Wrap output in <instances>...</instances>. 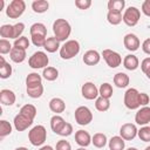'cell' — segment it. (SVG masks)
Listing matches in <instances>:
<instances>
[{
    "mask_svg": "<svg viewBox=\"0 0 150 150\" xmlns=\"http://www.w3.org/2000/svg\"><path fill=\"white\" fill-rule=\"evenodd\" d=\"M53 32H54V36L60 42L61 41L66 42V40L69 38L71 33V26L66 19H56L53 22Z\"/></svg>",
    "mask_w": 150,
    "mask_h": 150,
    "instance_id": "cell-1",
    "label": "cell"
},
{
    "mask_svg": "<svg viewBox=\"0 0 150 150\" xmlns=\"http://www.w3.org/2000/svg\"><path fill=\"white\" fill-rule=\"evenodd\" d=\"M46 138H47V130L43 125L38 124V125L33 127L28 132V139H29L30 144L34 146L42 145L46 142Z\"/></svg>",
    "mask_w": 150,
    "mask_h": 150,
    "instance_id": "cell-2",
    "label": "cell"
},
{
    "mask_svg": "<svg viewBox=\"0 0 150 150\" xmlns=\"http://www.w3.org/2000/svg\"><path fill=\"white\" fill-rule=\"evenodd\" d=\"M80 43L76 40H67L60 48V56L63 60H70L80 53Z\"/></svg>",
    "mask_w": 150,
    "mask_h": 150,
    "instance_id": "cell-3",
    "label": "cell"
},
{
    "mask_svg": "<svg viewBox=\"0 0 150 150\" xmlns=\"http://www.w3.org/2000/svg\"><path fill=\"white\" fill-rule=\"evenodd\" d=\"M49 63V59L45 52L38 50L35 52L29 59H28V66L33 69H41V68H47Z\"/></svg>",
    "mask_w": 150,
    "mask_h": 150,
    "instance_id": "cell-4",
    "label": "cell"
},
{
    "mask_svg": "<svg viewBox=\"0 0 150 150\" xmlns=\"http://www.w3.org/2000/svg\"><path fill=\"white\" fill-rule=\"evenodd\" d=\"M26 9V2L23 0H13L6 8V15L9 19L20 18Z\"/></svg>",
    "mask_w": 150,
    "mask_h": 150,
    "instance_id": "cell-5",
    "label": "cell"
},
{
    "mask_svg": "<svg viewBox=\"0 0 150 150\" xmlns=\"http://www.w3.org/2000/svg\"><path fill=\"white\" fill-rule=\"evenodd\" d=\"M124 105L130 109L135 110L141 107L139 104V91L136 88H129L124 94Z\"/></svg>",
    "mask_w": 150,
    "mask_h": 150,
    "instance_id": "cell-6",
    "label": "cell"
},
{
    "mask_svg": "<svg viewBox=\"0 0 150 150\" xmlns=\"http://www.w3.org/2000/svg\"><path fill=\"white\" fill-rule=\"evenodd\" d=\"M139 19H141V12H139V9H138L137 7H135V6L128 7V8L124 11L123 16H122L123 22H124L127 26H129V27L136 26V25L138 23Z\"/></svg>",
    "mask_w": 150,
    "mask_h": 150,
    "instance_id": "cell-7",
    "label": "cell"
},
{
    "mask_svg": "<svg viewBox=\"0 0 150 150\" xmlns=\"http://www.w3.org/2000/svg\"><path fill=\"white\" fill-rule=\"evenodd\" d=\"M74 116H75V122L79 125H87L93 121V112L86 105H81L76 108Z\"/></svg>",
    "mask_w": 150,
    "mask_h": 150,
    "instance_id": "cell-8",
    "label": "cell"
},
{
    "mask_svg": "<svg viewBox=\"0 0 150 150\" xmlns=\"http://www.w3.org/2000/svg\"><path fill=\"white\" fill-rule=\"evenodd\" d=\"M102 56L110 68H117L122 63V56L112 49H104L102 52Z\"/></svg>",
    "mask_w": 150,
    "mask_h": 150,
    "instance_id": "cell-9",
    "label": "cell"
},
{
    "mask_svg": "<svg viewBox=\"0 0 150 150\" xmlns=\"http://www.w3.org/2000/svg\"><path fill=\"white\" fill-rule=\"evenodd\" d=\"M81 94L86 100H96L98 97V88L93 82H86L81 87Z\"/></svg>",
    "mask_w": 150,
    "mask_h": 150,
    "instance_id": "cell-10",
    "label": "cell"
},
{
    "mask_svg": "<svg viewBox=\"0 0 150 150\" xmlns=\"http://www.w3.org/2000/svg\"><path fill=\"white\" fill-rule=\"evenodd\" d=\"M137 128L132 123H124L120 129V136L124 141H131L137 136Z\"/></svg>",
    "mask_w": 150,
    "mask_h": 150,
    "instance_id": "cell-11",
    "label": "cell"
},
{
    "mask_svg": "<svg viewBox=\"0 0 150 150\" xmlns=\"http://www.w3.org/2000/svg\"><path fill=\"white\" fill-rule=\"evenodd\" d=\"M123 45L128 50L136 52L139 48L141 42H139V39L137 38V35H135L132 33H129V34H125L124 38H123Z\"/></svg>",
    "mask_w": 150,
    "mask_h": 150,
    "instance_id": "cell-12",
    "label": "cell"
},
{
    "mask_svg": "<svg viewBox=\"0 0 150 150\" xmlns=\"http://www.w3.org/2000/svg\"><path fill=\"white\" fill-rule=\"evenodd\" d=\"M32 124H33V120L28 118L27 116H25L20 112L14 117V128L18 131H23V130L28 129Z\"/></svg>",
    "mask_w": 150,
    "mask_h": 150,
    "instance_id": "cell-13",
    "label": "cell"
},
{
    "mask_svg": "<svg viewBox=\"0 0 150 150\" xmlns=\"http://www.w3.org/2000/svg\"><path fill=\"white\" fill-rule=\"evenodd\" d=\"M135 122L138 125H145L150 122V107L145 105L137 110L135 115Z\"/></svg>",
    "mask_w": 150,
    "mask_h": 150,
    "instance_id": "cell-14",
    "label": "cell"
},
{
    "mask_svg": "<svg viewBox=\"0 0 150 150\" xmlns=\"http://www.w3.org/2000/svg\"><path fill=\"white\" fill-rule=\"evenodd\" d=\"M83 62L87 64V66H95L100 62L101 60V55L97 50H94V49H90V50H87L84 54H83V57H82Z\"/></svg>",
    "mask_w": 150,
    "mask_h": 150,
    "instance_id": "cell-15",
    "label": "cell"
},
{
    "mask_svg": "<svg viewBox=\"0 0 150 150\" xmlns=\"http://www.w3.org/2000/svg\"><path fill=\"white\" fill-rule=\"evenodd\" d=\"M75 142L81 148H86L89 144H91V136L86 130H77L75 132Z\"/></svg>",
    "mask_w": 150,
    "mask_h": 150,
    "instance_id": "cell-16",
    "label": "cell"
},
{
    "mask_svg": "<svg viewBox=\"0 0 150 150\" xmlns=\"http://www.w3.org/2000/svg\"><path fill=\"white\" fill-rule=\"evenodd\" d=\"M16 96L13 90L11 89H2L0 91V102L4 105H12L15 103Z\"/></svg>",
    "mask_w": 150,
    "mask_h": 150,
    "instance_id": "cell-17",
    "label": "cell"
},
{
    "mask_svg": "<svg viewBox=\"0 0 150 150\" xmlns=\"http://www.w3.org/2000/svg\"><path fill=\"white\" fill-rule=\"evenodd\" d=\"M49 109L55 112V115H59L66 110V103L60 97H54L49 101Z\"/></svg>",
    "mask_w": 150,
    "mask_h": 150,
    "instance_id": "cell-18",
    "label": "cell"
},
{
    "mask_svg": "<svg viewBox=\"0 0 150 150\" xmlns=\"http://www.w3.org/2000/svg\"><path fill=\"white\" fill-rule=\"evenodd\" d=\"M123 66L128 70H136L138 68V66H139V61H138V59H137L136 55L128 54L123 59Z\"/></svg>",
    "mask_w": 150,
    "mask_h": 150,
    "instance_id": "cell-19",
    "label": "cell"
},
{
    "mask_svg": "<svg viewBox=\"0 0 150 150\" xmlns=\"http://www.w3.org/2000/svg\"><path fill=\"white\" fill-rule=\"evenodd\" d=\"M129 82H130V79L125 73L120 71L114 76V84L117 88H125L129 86Z\"/></svg>",
    "mask_w": 150,
    "mask_h": 150,
    "instance_id": "cell-20",
    "label": "cell"
},
{
    "mask_svg": "<svg viewBox=\"0 0 150 150\" xmlns=\"http://www.w3.org/2000/svg\"><path fill=\"white\" fill-rule=\"evenodd\" d=\"M43 48L45 50H47L48 53H55L56 50H59L61 47H60V41L55 38V36H50V38H47L45 45H43Z\"/></svg>",
    "mask_w": 150,
    "mask_h": 150,
    "instance_id": "cell-21",
    "label": "cell"
},
{
    "mask_svg": "<svg viewBox=\"0 0 150 150\" xmlns=\"http://www.w3.org/2000/svg\"><path fill=\"white\" fill-rule=\"evenodd\" d=\"M26 56H27L26 50L20 49V48H15V47H13L12 52L9 53L11 60H12L13 62H15V63H21V62H23V61L26 60Z\"/></svg>",
    "mask_w": 150,
    "mask_h": 150,
    "instance_id": "cell-22",
    "label": "cell"
},
{
    "mask_svg": "<svg viewBox=\"0 0 150 150\" xmlns=\"http://www.w3.org/2000/svg\"><path fill=\"white\" fill-rule=\"evenodd\" d=\"M109 150H124L125 142L121 136H112L108 141Z\"/></svg>",
    "mask_w": 150,
    "mask_h": 150,
    "instance_id": "cell-23",
    "label": "cell"
},
{
    "mask_svg": "<svg viewBox=\"0 0 150 150\" xmlns=\"http://www.w3.org/2000/svg\"><path fill=\"white\" fill-rule=\"evenodd\" d=\"M12 66L5 61L4 56H0V77L1 79H8L12 75Z\"/></svg>",
    "mask_w": 150,
    "mask_h": 150,
    "instance_id": "cell-24",
    "label": "cell"
},
{
    "mask_svg": "<svg viewBox=\"0 0 150 150\" xmlns=\"http://www.w3.org/2000/svg\"><path fill=\"white\" fill-rule=\"evenodd\" d=\"M64 123H66V121L63 120V117H61L60 115H54L50 118V129L57 135V132L61 130V128L63 127Z\"/></svg>",
    "mask_w": 150,
    "mask_h": 150,
    "instance_id": "cell-25",
    "label": "cell"
},
{
    "mask_svg": "<svg viewBox=\"0 0 150 150\" xmlns=\"http://www.w3.org/2000/svg\"><path fill=\"white\" fill-rule=\"evenodd\" d=\"M107 6H108L109 12L122 13V11L124 9V6H125V1L124 0H109Z\"/></svg>",
    "mask_w": 150,
    "mask_h": 150,
    "instance_id": "cell-26",
    "label": "cell"
},
{
    "mask_svg": "<svg viewBox=\"0 0 150 150\" xmlns=\"http://www.w3.org/2000/svg\"><path fill=\"white\" fill-rule=\"evenodd\" d=\"M48 8H49V4L46 0H35L32 2V9L35 13H39V14L45 13L48 11Z\"/></svg>",
    "mask_w": 150,
    "mask_h": 150,
    "instance_id": "cell-27",
    "label": "cell"
},
{
    "mask_svg": "<svg viewBox=\"0 0 150 150\" xmlns=\"http://www.w3.org/2000/svg\"><path fill=\"white\" fill-rule=\"evenodd\" d=\"M91 143L94 144V146L101 149V148H104L105 144L108 143V139H107V136L102 132H96L93 137H91Z\"/></svg>",
    "mask_w": 150,
    "mask_h": 150,
    "instance_id": "cell-28",
    "label": "cell"
},
{
    "mask_svg": "<svg viewBox=\"0 0 150 150\" xmlns=\"http://www.w3.org/2000/svg\"><path fill=\"white\" fill-rule=\"evenodd\" d=\"M43 94V86L41 84H36V86H30L27 87V95L32 98H39L41 97Z\"/></svg>",
    "mask_w": 150,
    "mask_h": 150,
    "instance_id": "cell-29",
    "label": "cell"
},
{
    "mask_svg": "<svg viewBox=\"0 0 150 150\" xmlns=\"http://www.w3.org/2000/svg\"><path fill=\"white\" fill-rule=\"evenodd\" d=\"M30 36L32 35H43V36H47V28L43 23L41 22H35L30 26Z\"/></svg>",
    "mask_w": 150,
    "mask_h": 150,
    "instance_id": "cell-30",
    "label": "cell"
},
{
    "mask_svg": "<svg viewBox=\"0 0 150 150\" xmlns=\"http://www.w3.org/2000/svg\"><path fill=\"white\" fill-rule=\"evenodd\" d=\"M36 112H38V111H36L35 105L29 104V103L22 105L21 109H20V114L27 116L28 118H30V120H33V121H34V118H35V116H36Z\"/></svg>",
    "mask_w": 150,
    "mask_h": 150,
    "instance_id": "cell-31",
    "label": "cell"
},
{
    "mask_svg": "<svg viewBox=\"0 0 150 150\" xmlns=\"http://www.w3.org/2000/svg\"><path fill=\"white\" fill-rule=\"evenodd\" d=\"M95 108L98 111H101V112L107 111L110 108V101H109V98H104L102 96H98L95 100Z\"/></svg>",
    "mask_w": 150,
    "mask_h": 150,
    "instance_id": "cell-32",
    "label": "cell"
},
{
    "mask_svg": "<svg viewBox=\"0 0 150 150\" xmlns=\"http://www.w3.org/2000/svg\"><path fill=\"white\" fill-rule=\"evenodd\" d=\"M42 76L47 81H55L59 77V70L55 67H47V68L43 69Z\"/></svg>",
    "mask_w": 150,
    "mask_h": 150,
    "instance_id": "cell-33",
    "label": "cell"
},
{
    "mask_svg": "<svg viewBox=\"0 0 150 150\" xmlns=\"http://www.w3.org/2000/svg\"><path fill=\"white\" fill-rule=\"evenodd\" d=\"M112 93H114L112 86H111L110 83H108V82L102 83V84L100 86V88H98V94H100V96H102V97H104V98H110V97L112 96Z\"/></svg>",
    "mask_w": 150,
    "mask_h": 150,
    "instance_id": "cell-34",
    "label": "cell"
},
{
    "mask_svg": "<svg viewBox=\"0 0 150 150\" xmlns=\"http://www.w3.org/2000/svg\"><path fill=\"white\" fill-rule=\"evenodd\" d=\"M122 13H117V12H109L108 11V13H107V20H108V22L110 23V25H112V26H117V25H120L123 20H122Z\"/></svg>",
    "mask_w": 150,
    "mask_h": 150,
    "instance_id": "cell-35",
    "label": "cell"
},
{
    "mask_svg": "<svg viewBox=\"0 0 150 150\" xmlns=\"http://www.w3.org/2000/svg\"><path fill=\"white\" fill-rule=\"evenodd\" d=\"M41 83H42V77L38 73H30L26 77V86L27 87L36 86V84H41Z\"/></svg>",
    "mask_w": 150,
    "mask_h": 150,
    "instance_id": "cell-36",
    "label": "cell"
},
{
    "mask_svg": "<svg viewBox=\"0 0 150 150\" xmlns=\"http://www.w3.org/2000/svg\"><path fill=\"white\" fill-rule=\"evenodd\" d=\"M12 132V125L8 121L6 120H1L0 121V137L4 138L8 135H11Z\"/></svg>",
    "mask_w": 150,
    "mask_h": 150,
    "instance_id": "cell-37",
    "label": "cell"
},
{
    "mask_svg": "<svg viewBox=\"0 0 150 150\" xmlns=\"http://www.w3.org/2000/svg\"><path fill=\"white\" fill-rule=\"evenodd\" d=\"M0 35L2 39H13V25H2L0 27Z\"/></svg>",
    "mask_w": 150,
    "mask_h": 150,
    "instance_id": "cell-38",
    "label": "cell"
},
{
    "mask_svg": "<svg viewBox=\"0 0 150 150\" xmlns=\"http://www.w3.org/2000/svg\"><path fill=\"white\" fill-rule=\"evenodd\" d=\"M29 43H30V42H29L28 38H26V36H20L19 39H16V40L14 41V47L26 50V49L29 47Z\"/></svg>",
    "mask_w": 150,
    "mask_h": 150,
    "instance_id": "cell-39",
    "label": "cell"
},
{
    "mask_svg": "<svg viewBox=\"0 0 150 150\" xmlns=\"http://www.w3.org/2000/svg\"><path fill=\"white\" fill-rule=\"evenodd\" d=\"M137 136L143 142H150V127H142L138 130Z\"/></svg>",
    "mask_w": 150,
    "mask_h": 150,
    "instance_id": "cell-40",
    "label": "cell"
},
{
    "mask_svg": "<svg viewBox=\"0 0 150 150\" xmlns=\"http://www.w3.org/2000/svg\"><path fill=\"white\" fill-rule=\"evenodd\" d=\"M25 30V23L23 22H18L15 25H13V39L16 40L20 36H22L21 34Z\"/></svg>",
    "mask_w": 150,
    "mask_h": 150,
    "instance_id": "cell-41",
    "label": "cell"
},
{
    "mask_svg": "<svg viewBox=\"0 0 150 150\" xmlns=\"http://www.w3.org/2000/svg\"><path fill=\"white\" fill-rule=\"evenodd\" d=\"M12 49H13V47H12V45H11V42L8 40H6V39H1L0 40V53L2 55L11 53Z\"/></svg>",
    "mask_w": 150,
    "mask_h": 150,
    "instance_id": "cell-42",
    "label": "cell"
},
{
    "mask_svg": "<svg viewBox=\"0 0 150 150\" xmlns=\"http://www.w3.org/2000/svg\"><path fill=\"white\" fill-rule=\"evenodd\" d=\"M71 134H73V125L70 123H68V122H66L63 124V127L61 128V130L57 132V135H60L62 137H67V136H69Z\"/></svg>",
    "mask_w": 150,
    "mask_h": 150,
    "instance_id": "cell-43",
    "label": "cell"
},
{
    "mask_svg": "<svg viewBox=\"0 0 150 150\" xmlns=\"http://www.w3.org/2000/svg\"><path fill=\"white\" fill-rule=\"evenodd\" d=\"M30 39H32L33 45L36 46V47H43V45L47 40V38L43 36V35H32Z\"/></svg>",
    "mask_w": 150,
    "mask_h": 150,
    "instance_id": "cell-44",
    "label": "cell"
},
{
    "mask_svg": "<svg viewBox=\"0 0 150 150\" xmlns=\"http://www.w3.org/2000/svg\"><path fill=\"white\" fill-rule=\"evenodd\" d=\"M55 150H71V145L68 141L66 139H60L57 143H56V146H55Z\"/></svg>",
    "mask_w": 150,
    "mask_h": 150,
    "instance_id": "cell-45",
    "label": "cell"
},
{
    "mask_svg": "<svg viewBox=\"0 0 150 150\" xmlns=\"http://www.w3.org/2000/svg\"><path fill=\"white\" fill-rule=\"evenodd\" d=\"M75 6L79 9H88L91 6V0H76Z\"/></svg>",
    "mask_w": 150,
    "mask_h": 150,
    "instance_id": "cell-46",
    "label": "cell"
},
{
    "mask_svg": "<svg viewBox=\"0 0 150 150\" xmlns=\"http://www.w3.org/2000/svg\"><path fill=\"white\" fill-rule=\"evenodd\" d=\"M141 69L142 71L146 75L150 71V57H145L142 62H141Z\"/></svg>",
    "mask_w": 150,
    "mask_h": 150,
    "instance_id": "cell-47",
    "label": "cell"
},
{
    "mask_svg": "<svg viewBox=\"0 0 150 150\" xmlns=\"http://www.w3.org/2000/svg\"><path fill=\"white\" fill-rule=\"evenodd\" d=\"M149 101H150V97H149L148 94H145V93H139V104H141V107L148 105Z\"/></svg>",
    "mask_w": 150,
    "mask_h": 150,
    "instance_id": "cell-48",
    "label": "cell"
},
{
    "mask_svg": "<svg viewBox=\"0 0 150 150\" xmlns=\"http://www.w3.org/2000/svg\"><path fill=\"white\" fill-rule=\"evenodd\" d=\"M142 12L144 15L150 16V0H145L142 4Z\"/></svg>",
    "mask_w": 150,
    "mask_h": 150,
    "instance_id": "cell-49",
    "label": "cell"
},
{
    "mask_svg": "<svg viewBox=\"0 0 150 150\" xmlns=\"http://www.w3.org/2000/svg\"><path fill=\"white\" fill-rule=\"evenodd\" d=\"M142 49H143V52H144L145 54L150 55V38H149V39H145V40L143 41V43H142Z\"/></svg>",
    "mask_w": 150,
    "mask_h": 150,
    "instance_id": "cell-50",
    "label": "cell"
},
{
    "mask_svg": "<svg viewBox=\"0 0 150 150\" xmlns=\"http://www.w3.org/2000/svg\"><path fill=\"white\" fill-rule=\"evenodd\" d=\"M39 150H54L50 145H43V146H41Z\"/></svg>",
    "mask_w": 150,
    "mask_h": 150,
    "instance_id": "cell-51",
    "label": "cell"
},
{
    "mask_svg": "<svg viewBox=\"0 0 150 150\" xmlns=\"http://www.w3.org/2000/svg\"><path fill=\"white\" fill-rule=\"evenodd\" d=\"M4 6H5V0H0V11L4 9Z\"/></svg>",
    "mask_w": 150,
    "mask_h": 150,
    "instance_id": "cell-52",
    "label": "cell"
},
{
    "mask_svg": "<svg viewBox=\"0 0 150 150\" xmlns=\"http://www.w3.org/2000/svg\"><path fill=\"white\" fill-rule=\"evenodd\" d=\"M15 150H28L27 148H25V146H19V148H16Z\"/></svg>",
    "mask_w": 150,
    "mask_h": 150,
    "instance_id": "cell-53",
    "label": "cell"
},
{
    "mask_svg": "<svg viewBox=\"0 0 150 150\" xmlns=\"http://www.w3.org/2000/svg\"><path fill=\"white\" fill-rule=\"evenodd\" d=\"M127 150H138V149H136V148H128Z\"/></svg>",
    "mask_w": 150,
    "mask_h": 150,
    "instance_id": "cell-54",
    "label": "cell"
},
{
    "mask_svg": "<svg viewBox=\"0 0 150 150\" xmlns=\"http://www.w3.org/2000/svg\"><path fill=\"white\" fill-rule=\"evenodd\" d=\"M146 77H148V79H149V80H150V71H149V73H148V74H146Z\"/></svg>",
    "mask_w": 150,
    "mask_h": 150,
    "instance_id": "cell-55",
    "label": "cell"
},
{
    "mask_svg": "<svg viewBox=\"0 0 150 150\" xmlns=\"http://www.w3.org/2000/svg\"><path fill=\"white\" fill-rule=\"evenodd\" d=\"M76 150H86L84 148H79V149H76Z\"/></svg>",
    "mask_w": 150,
    "mask_h": 150,
    "instance_id": "cell-56",
    "label": "cell"
},
{
    "mask_svg": "<svg viewBox=\"0 0 150 150\" xmlns=\"http://www.w3.org/2000/svg\"><path fill=\"white\" fill-rule=\"evenodd\" d=\"M145 150H150V145H149V146H146V148H145Z\"/></svg>",
    "mask_w": 150,
    "mask_h": 150,
    "instance_id": "cell-57",
    "label": "cell"
}]
</instances>
